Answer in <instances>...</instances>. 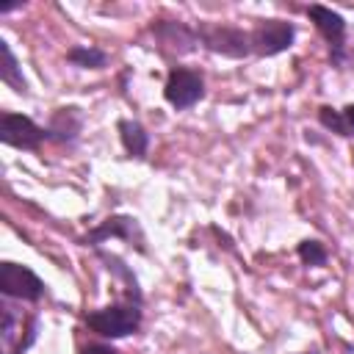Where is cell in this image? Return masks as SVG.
Segmentation results:
<instances>
[{"label": "cell", "mask_w": 354, "mask_h": 354, "mask_svg": "<svg viewBox=\"0 0 354 354\" xmlns=\"http://www.w3.org/2000/svg\"><path fill=\"white\" fill-rule=\"evenodd\" d=\"M340 113H343V122H346V130H348V136H351V133H354V105H346V108H343Z\"/></svg>", "instance_id": "cell-14"}, {"label": "cell", "mask_w": 354, "mask_h": 354, "mask_svg": "<svg viewBox=\"0 0 354 354\" xmlns=\"http://www.w3.org/2000/svg\"><path fill=\"white\" fill-rule=\"evenodd\" d=\"M252 50L257 55H277L282 50L290 47L293 41V25L290 22H282V19H268V22H260L252 33Z\"/></svg>", "instance_id": "cell-5"}, {"label": "cell", "mask_w": 354, "mask_h": 354, "mask_svg": "<svg viewBox=\"0 0 354 354\" xmlns=\"http://www.w3.org/2000/svg\"><path fill=\"white\" fill-rule=\"evenodd\" d=\"M86 324L102 337H124L138 329L141 310H138V304H111V307L88 313Z\"/></svg>", "instance_id": "cell-1"}, {"label": "cell", "mask_w": 354, "mask_h": 354, "mask_svg": "<svg viewBox=\"0 0 354 354\" xmlns=\"http://www.w3.org/2000/svg\"><path fill=\"white\" fill-rule=\"evenodd\" d=\"M119 136H122V144H124V149H127L130 155L144 158L147 144H149V136H147V130H144L138 122L122 119V122H119Z\"/></svg>", "instance_id": "cell-9"}, {"label": "cell", "mask_w": 354, "mask_h": 354, "mask_svg": "<svg viewBox=\"0 0 354 354\" xmlns=\"http://www.w3.org/2000/svg\"><path fill=\"white\" fill-rule=\"evenodd\" d=\"M50 133L44 127H39L33 119L19 116L6 111L0 116V141L8 147H19V149H39V144L47 138Z\"/></svg>", "instance_id": "cell-2"}, {"label": "cell", "mask_w": 354, "mask_h": 354, "mask_svg": "<svg viewBox=\"0 0 354 354\" xmlns=\"http://www.w3.org/2000/svg\"><path fill=\"white\" fill-rule=\"evenodd\" d=\"M0 290L14 299L36 301L44 293V282L30 268H25L19 263H3L0 266Z\"/></svg>", "instance_id": "cell-3"}, {"label": "cell", "mask_w": 354, "mask_h": 354, "mask_svg": "<svg viewBox=\"0 0 354 354\" xmlns=\"http://www.w3.org/2000/svg\"><path fill=\"white\" fill-rule=\"evenodd\" d=\"M66 58H69L72 64H77V66H91V69H100V66H105V61H108V55H105L102 50H94V47H72V50L66 53Z\"/></svg>", "instance_id": "cell-11"}, {"label": "cell", "mask_w": 354, "mask_h": 354, "mask_svg": "<svg viewBox=\"0 0 354 354\" xmlns=\"http://www.w3.org/2000/svg\"><path fill=\"white\" fill-rule=\"evenodd\" d=\"M133 235H138V224L136 218L130 216H113L108 218L105 224H100L97 230H91L86 235V243H100L105 238H124V241H133Z\"/></svg>", "instance_id": "cell-8"}, {"label": "cell", "mask_w": 354, "mask_h": 354, "mask_svg": "<svg viewBox=\"0 0 354 354\" xmlns=\"http://www.w3.org/2000/svg\"><path fill=\"white\" fill-rule=\"evenodd\" d=\"M299 257L304 266H324L326 263V252L318 241H301L299 243Z\"/></svg>", "instance_id": "cell-12"}, {"label": "cell", "mask_w": 354, "mask_h": 354, "mask_svg": "<svg viewBox=\"0 0 354 354\" xmlns=\"http://www.w3.org/2000/svg\"><path fill=\"white\" fill-rule=\"evenodd\" d=\"M205 94V86H202V77L191 69H171L169 77H166V86H163V97L174 105V108H191L199 97Z\"/></svg>", "instance_id": "cell-4"}, {"label": "cell", "mask_w": 354, "mask_h": 354, "mask_svg": "<svg viewBox=\"0 0 354 354\" xmlns=\"http://www.w3.org/2000/svg\"><path fill=\"white\" fill-rule=\"evenodd\" d=\"M80 354H116V351L108 348V346H86Z\"/></svg>", "instance_id": "cell-15"}, {"label": "cell", "mask_w": 354, "mask_h": 354, "mask_svg": "<svg viewBox=\"0 0 354 354\" xmlns=\"http://www.w3.org/2000/svg\"><path fill=\"white\" fill-rule=\"evenodd\" d=\"M307 14L315 22V28L326 36L335 61H340L343 58V39H346V22H343V17L337 11H332V8H326V6H310Z\"/></svg>", "instance_id": "cell-7"}, {"label": "cell", "mask_w": 354, "mask_h": 354, "mask_svg": "<svg viewBox=\"0 0 354 354\" xmlns=\"http://www.w3.org/2000/svg\"><path fill=\"white\" fill-rule=\"evenodd\" d=\"M318 116H321V122H324L326 127H332L335 133H340V136H348V130H346V122H343V113H337V111H332V108H321V111H318Z\"/></svg>", "instance_id": "cell-13"}, {"label": "cell", "mask_w": 354, "mask_h": 354, "mask_svg": "<svg viewBox=\"0 0 354 354\" xmlns=\"http://www.w3.org/2000/svg\"><path fill=\"white\" fill-rule=\"evenodd\" d=\"M0 80L8 83L17 91H25V77L17 69V58H14L11 47H8V41H0Z\"/></svg>", "instance_id": "cell-10"}, {"label": "cell", "mask_w": 354, "mask_h": 354, "mask_svg": "<svg viewBox=\"0 0 354 354\" xmlns=\"http://www.w3.org/2000/svg\"><path fill=\"white\" fill-rule=\"evenodd\" d=\"M202 39L213 53H224V55H232V58L252 53L249 33H243L238 28H202Z\"/></svg>", "instance_id": "cell-6"}]
</instances>
